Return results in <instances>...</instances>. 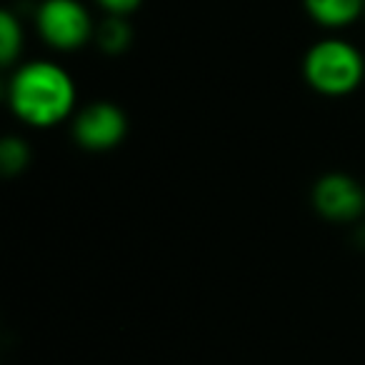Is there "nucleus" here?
<instances>
[{
    "instance_id": "f257e3e1",
    "label": "nucleus",
    "mask_w": 365,
    "mask_h": 365,
    "mask_svg": "<svg viewBox=\"0 0 365 365\" xmlns=\"http://www.w3.org/2000/svg\"><path fill=\"white\" fill-rule=\"evenodd\" d=\"M8 103L26 125L53 128L73 115L76 83L58 63L31 61L13 73Z\"/></svg>"
},
{
    "instance_id": "f03ea898",
    "label": "nucleus",
    "mask_w": 365,
    "mask_h": 365,
    "mask_svg": "<svg viewBox=\"0 0 365 365\" xmlns=\"http://www.w3.org/2000/svg\"><path fill=\"white\" fill-rule=\"evenodd\" d=\"M305 81L313 91L328 98H340L358 91L365 78V58L353 43L325 38L315 43L303 61Z\"/></svg>"
},
{
    "instance_id": "7ed1b4c3",
    "label": "nucleus",
    "mask_w": 365,
    "mask_h": 365,
    "mask_svg": "<svg viewBox=\"0 0 365 365\" xmlns=\"http://www.w3.org/2000/svg\"><path fill=\"white\" fill-rule=\"evenodd\" d=\"M43 41L61 53H73L96 38V26L81 0H43L36 11Z\"/></svg>"
},
{
    "instance_id": "20e7f679",
    "label": "nucleus",
    "mask_w": 365,
    "mask_h": 365,
    "mask_svg": "<svg viewBox=\"0 0 365 365\" xmlns=\"http://www.w3.org/2000/svg\"><path fill=\"white\" fill-rule=\"evenodd\" d=\"M125 133L128 118L115 103H91L73 118V138H76L78 145L93 153H106L118 148Z\"/></svg>"
},
{
    "instance_id": "39448f33",
    "label": "nucleus",
    "mask_w": 365,
    "mask_h": 365,
    "mask_svg": "<svg viewBox=\"0 0 365 365\" xmlns=\"http://www.w3.org/2000/svg\"><path fill=\"white\" fill-rule=\"evenodd\" d=\"M313 208L330 223H353L365 210V190L345 173H328L313 185Z\"/></svg>"
},
{
    "instance_id": "423d86ee",
    "label": "nucleus",
    "mask_w": 365,
    "mask_h": 365,
    "mask_svg": "<svg viewBox=\"0 0 365 365\" xmlns=\"http://www.w3.org/2000/svg\"><path fill=\"white\" fill-rule=\"evenodd\" d=\"M305 11L323 28H348L365 13V0H303Z\"/></svg>"
},
{
    "instance_id": "0eeeda50",
    "label": "nucleus",
    "mask_w": 365,
    "mask_h": 365,
    "mask_svg": "<svg viewBox=\"0 0 365 365\" xmlns=\"http://www.w3.org/2000/svg\"><path fill=\"white\" fill-rule=\"evenodd\" d=\"M96 41L108 56H118V53H125L133 43V31L123 16H108L96 28Z\"/></svg>"
},
{
    "instance_id": "6e6552de",
    "label": "nucleus",
    "mask_w": 365,
    "mask_h": 365,
    "mask_svg": "<svg viewBox=\"0 0 365 365\" xmlns=\"http://www.w3.org/2000/svg\"><path fill=\"white\" fill-rule=\"evenodd\" d=\"M23 51V26L11 11L0 16V61L3 66H13Z\"/></svg>"
},
{
    "instance_id": "1a4fd4ad",
    "label": "nucleus",
    "mask_w": 365,
    "mask_h": 365,
    "mask_svg": "<svg viewBox=\"0 0 365 365\" xmlns=\"http://www.w3.org/2000/svg\"><path fill=\"white\" fill-rule=\"evenodd\" d=\"M28 163H31V150H28L26 140L11 135L0 143V168L6 175H16V173L26 170Z\"/></svg>"
},
{
    "instance_id": "9d476101",
    "label": "nucleus",
    "mask_w": 365,
    "mask_h": 365,
    "mask_svg": "<svg viewBox=\"0 0 365 365\" xmlns=\"http://www.w3.org/2000/svg\"><path fill=\"white\" fill-rule=\"evenodd\" d=\"M96 3L108 13V16H123L125 18L140 8L143 0H96Z\"/></svg>"
}]
</instances>
